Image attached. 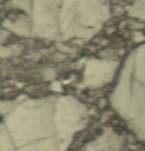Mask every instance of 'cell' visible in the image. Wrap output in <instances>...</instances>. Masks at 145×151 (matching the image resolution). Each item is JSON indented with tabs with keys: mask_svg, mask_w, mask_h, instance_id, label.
Wrapping results in <instances>:
<instances>
[{
	"mask_svg": "<svg viewBox=\"0 0 145 151\" xmlns=\"http://www.w3.org/2000/svg\"><path fill=\"white\" fill-rule=\"evenodd\" d=\"M1 121H2V116L0 115V122H1Z\"/></svg>",
	"mask_w": 145,
	"mask_h": 151,
	"instance_id": "1",
	"label": "cell"
}]
</instances>
